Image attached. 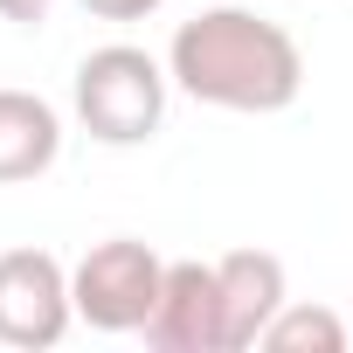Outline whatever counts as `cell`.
<instances>
[{
	"instance_id": "277c9868",
	"label": "cell",
	"mask_w": 353,
	"mask_h": 353,
	"mask_svg": "<svg viewBox=\"0 0 353 353\" xmlns=\"http://www.w3.org/2000/svg\"><path fill=\"white\" fill-rule=\"evenodd\" d=\"M77 319L70 270L49 250H0V346H56Z\"/></svg>"
},
{
	"instance_id": "8992f818",
	"label": "cell",
	"mask_w": 353,
	"mask_h": 353,
	"mask_svg": "<svg viewBox=\"0 0 353 353\" xmlns=\"http://www.w3.org/2000/svg\"><path fill=\"white\" fill-rule=\"evenodd\" d=\"M215 277H222V325H229V353H243V346H256V339H263V325L284 312V263H277L270 250H229V256L215 263Z\"/></svg>"
},
{
	"instance_id": "7a4b0ae2",
	"label": "cell",
	"mask_w": 353,
	"mask_h": 353,
	"mask_svg": "<svg viewBox=\"0 0 353 353\" xmlns=\"http://www.w3.org/2000/svg\"><path fill=\"white\" fill-rule=\"evenodd\" d=\"M166 83L173 77L132 42L90 49L77 63V118L97 145H145L166 118Z\"/></svg>"
},
{
	"instance_id": "ba28073f",
	"label": "cell",
	"mask_w": 353,
	"mask_h": 353,
	"mask_svg": "<svg viewBox=\"0 0 353 353\" xmlns=\"http://www.w3.org/2000/svg\"><path fill=\"white\" fill-rule=\"evenodd\" d=\"M256 346H270V353H339V346H346V325H339V312H325V305H291V298H284V312L263 325Z\"/></svg>"
},
{
	"instance_id": "5b68a950",
	"label": "cell",
	"mask_w": 353,
	"mask_h": 353,
	"mask_svg": "<svg viewBox=\"0 0 353 353\" xmlns=\"http://www.w3.org/2000/svg\"><path fill=\"white\" fill-rule=\"evenodd\" d=\"M145 346H159V353H229L215 263H166L159 305L145 319Z\"/></svg>"
},
{
	"instance_id": "30bf717a",
	"label": "cell",
	"mask_w": 353,
	"mask_h": 353,
	"mask_svg": "<svg viewBox=\"0 0 353 353\" xmlns=\"http://www.w3.org/2000/svg\"><path fill=\"white\" fill-rule=\"evenodd\" d=\"M49 8H56V0H0V21H14V28H42Z\"/></svg>"
},
{
	"instance_id": "9c48e42d",
	"label": "cell",
	"mask_w": 353,
	"mask_h": 353,
	"mask_svg": "<svg viewBox=\"0 0 353 353\" xmlns=\"http://www.w3.org/2000/svg\"><path fill=\"white\" fill-rule=\"evenodd\" d=\"M83 8H90L97 21H145L159 0H83Z\"/></svg>"
},
{
	"instance_id": "3957f363",
	"label": "cell",
	"mask_w": 353,
	"mask_h": 353,
	"mask_svg": "<svg viewBox=\"0 0 353 353\" xmlns=\"http://www.w3.org/2000/svg\"><path fill=\"white\" fill-rule=\"evenodd\" d=\"M159 284H166V263L139 236H111L70 270L77 319L97 325V332H145V319L159 305Z\"/></svg>"
},
{
	"instance_id": "52a82bcc",
	"label": "cell",
	"mask_w": 353,
	"mask_h": 353,
	"mask_svg": "<svg viewBox=\"0 0 353 353\" xmlns=\"http://www.w3.org/2000/svg\"><path fill=\"white\" fill-rule=\"evenodd\" d=\"M63 152V118L35 90H0V188L42 181Z\"/></svg>"
},
{
	"instance_id": "6da1fadb",
	"label": "cell",
	"mask_w": 353,
	"mask_h": 353,
	"mask_svg": "<svg viewBox=\"0 0 353 353\" xmlns=\"http://www.w3.org/2000/svg\"><path fill=\"white\" fill-rule=\"evenodd\" d=\"M166 77L181 83L194 104H215V111H284L298 104L305 90V56L298 42L250 14V8H201L194 21L173 28V49H166Z\"/></svg>"
}]
</instances>
